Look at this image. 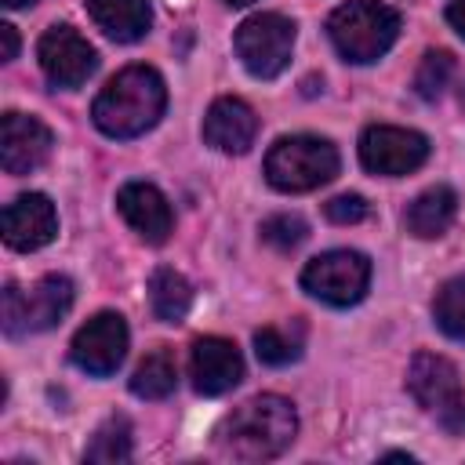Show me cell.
Instances as JSON below:
<instances>
[{"label":"cell","mask_w":465,"mask_h":465,"mask_svg":"<svg viewBox=\"0 0 465 465\" xmlns=\"http://www.w3.org/2000/svg\"><path fill=\"white\" fill-rule=\"evenodd\" d=\"M327 36L345 62H378L400 36L396 7L381 0H349L327 18Z\"/></svg>","instance_id":"cell-3"},{"label":"cell","mask_w":465,"mask_h":465,"mask_svg":"<svg viewBox=\"0 0 465 465\" xmlns=\"http://www.w3.org/2000/svg\"><path fill=\"white\" fill-rule=\"evenodd\" d=\"M432 316L447 338L465 341V272L440 287V294L432 302Z\"/></svg>","instance_id":"cell-23"},{"label":"cell","mask_w":465,"mask_h":465,"mask_svg":"<svg viewBox=\"0 0 465 465\" xmlns=\"http://www.w3.org/2000/svg\"><path fill=\"white\" fill-rule=\"evenodd\" d=\"M258 134V116L243 98H218L203 116V142L218 153H247Z\"/></svg>","instance_id":"cell-16"},{"label":"cell","mask_w":465,"mask_h":465,"mask_svg":"<svg viewBox=\"0 0 465 465\" xmlns=\"http://www.w3.org/2000/svg\"><path fill=\"white\" fill-rule=\"evenodd\" d=\"M291 51H294V22L276 11L251 15L236 29V54L243 69L258 80L280 76L291 62Z\"/></svg>","instance_id":"cell-7"},{"label":"cell","mask_w":465,"mask_h":465,"mask_svg":"<svg viewBox=\"0 0 465 465\" xmlns=\"http://www.w3.org/2000/svg\"><path fill=\"white\" fill-rule=\"evenodd\" d=\"M174 385H178V363L167 345H156L131 374V392L138 400H163L174 392Z\"/></svg>","instance_id":"cell-20"},{"label":"cell","mask_w":465,"mask_h":465,"mask_svg":"<svg viewBox=\"0 0 465 465\" xmlns=\"http://www.w3.org/2000/svg\"><path fill=\"white\" fill-rule=\"evenodd\" d=\"M302 287L334 309L356 305L371 287V258L360 251H345V247L323 251L302 269Z\"/></svg>","instance_id":"cell-8"},{"label":"cell","mask_w":465,"mask_h":465,"mask_svg":"<svg viewBox=\"0 0 465 465\" xmlns=\"http://www.w3.org/2000/svg\"><path fill=\"white\" fill-rule=\"evenodd\" d=\"M58 214L44 193H22L4 207V243L11 251H40L54 240Z\"/></svg>","instance_id":"cell-13"},{"label":"cell","mask_w":465,"mask_h":465,"mask_svg":"<svg viewBox=\"0 0 465 465\" xmlns=\"http://www.w3.org/2000/svg\"><path fill=\"white\" fill-rule=\"evenodd\" d=\"M116 211L124 214V222L145 240V243H167L171 229H174V214L167 196L153 185V182H127L116 193Z\"/></svg>","instance_id":"cell-15"},{"label":"cell","mask_w":465,"mask_h":465,"mask_svg":"<svg viewBox=\"0 0 465 465\" xmlns=\"http://www.w3.org/2000/svg\"><path fill=\"white\" fill-rule=\"evenodd\" d=\"M341 160L327 138L291 134L280 138L265 156V178L280 193H312L338 174Z\"/></svg>","instance_id":"cell-4"},{"label":"cell","mask_w":465,"mask_h":465,"mask_svg":"<svg viewBox=\"0 0 465 465\" xmlns=\"http://www.w3.org/2000/svg\"><path fill=\"white\" fill-rule=\"evenodd\" d=\"M298 432V414L291 400L262 392L240 403L218 429V447L240 461H269L280 458Z\"/></svg>","instance_id":"cell-2"},{"label":"cell","mask_w":465,"mask_h":465,"mask_svg":"<svg viewBox=\"0 0 465 465\" xmlns=\"http://www.w3.org/2000/svg\"><path fill=\"white\" fill-rule=\"evenodd\" d=\"M54 134L47 124L25 113H4L0 120V167L7 174H29L51 156Z\"/></svg>","instance_id":"cell-12"},{"label":"cell","mask_w":465,"mask_h":465,"mask_svg":"<svg viewBox=\"0 0 465 465\" xmlns=\"http://www.w3.org/2000/svg\"><path fill=\"white\" fill-rule=\"evenodd\" d=\"M447 22H450V29L465 40V0H454V4L447 7Z\"/></svg>","instance_id":"cell-28"},{"label":"cell","mask_w":465,"mask_h":465,"mask_svg":"<svg viewBox=\"0 0 465 465\" xmlns=\"http://www.w3.org/2000/svg\"><path fill=\"white\" fill-rule=\"evenodd\" d=\"M69 356H73V363L80 371H87L94 378L116 374V367L127 356V323H124V316L120 312H98V316H91L76 331V338L69 345Z\"/></svg>","instance_id":"cell-11"},{"label":"cell","mask_w":465,"mask_h":465,"mask_svg":"<svg viewBox=\"0 0 465 465\" xmlns=\"http://www.w3.org/2000/svg\"><path fill=\"white\" fill-rule=\"evenodd\" d=\"M450 73H454V54L450 51H425L421 62H418V73H414V91L425 102H436L443 94Z\"/></svg>","instance_id":"cell-24"},{"label":"cell","mask_w":465,"mask_h":465,"mask_svg":"<svg viewBox=\"0 0 465 465\" xmlns=\"http://www.w3.org/2000/svg\"><path fill=\"white\" fill-rule=\"evenodd\" d=\"M15 54H18V33H15V25L4 22V25H0V58L11 62Z\"/></svg>","instance_id":"cell-27"},{"label":"cell","mask_w":465,"mask_h":465,"mask_svg":"<svg viewBox=\"0 0 465 465\" xmlns=\"http://www.w3.org/2000/svg\"><path fill=\"white\" fill-rule=\"evenodd\" d=\"M225 4H232V7H243V4H254V0H225Z\"/></svg>","instance_id":"cell-30"},{"label":"cell","mask_w":465,"mask_h":465,"mask_svg":"<svg viewBox=\"0 0 465 465\" xmlns=\"http://www.w3.org/2000/svg\"><path fill=\"white\" fill-rule=\"evenodd\" d=\"M163 105H167L163 76L153 65H127L98 91L91 116L102 134L134 138L145 134L163 116Z\"/></svg>","instance_id":"cell-1"},{"label":"cell","mask_w":465,"mask_h":465,"mask_svg":"<svg viewBox=\"0 0 465 465\" xmlns=\"http://www.w3.org/2000/svg\"><path fill=\"white\" fill-rule=\"evenodd\" d=\"M29 4H36V0H4V7H29Z\"/></svg>","instance_id":"cell-29"},{"label":"cell","mask_w":465,"mask_h":465,"mask_svg":"<svg viewBox=\"0 0 465 465\" xmlns=\"http://www.w3.org/2000/svg\"><path fill=\"white\" fill-rule=\"evenodd\" d=\"M73 305V280L62 272H47L40 276L29 291H22L18 283L4 287V302H0V320H4V334L22 338V334H36L54 327Z\"/></svg>","instance_id":"cell-5"},{"label":"cell","mask_w":465,"mask_h":465,"mask_svg":"<svg viewBox=\"0 0 465 465\" xmlns=\"http://www.w3.org/2000/svg\"><path fill=\"white\" fill-rule=\"evenodd\" d=\"M189 374L193 389L203 396H222L240 385L243 378V356L225 338H196L189 352Z\"/></svg>","instance_id":"cell-14"},{"label":"cell","mask_w":465,"mask_h":465,"mask_svg":"<svg viewBox=\"0 0 465 465\" xmlns=\"http://www.w3.org/2000/svg\"><path fill=\"white\" fill-rule=\"evenodd\" d=\"M302 341H305V327H262L254 331V352L262 363L269 367H287L302 356Z\"/></svg>","instance_id":"cell-21"},{"label":"cell","mask_w":465,"mask_h":465,"mask_svg":"<svg viewBox=\"0 0 465 465\" xmlns=\"http://www.w3.org/2000/svg\"><path fill=\"white\" fill-rule=\"evenodd\" d=\"M87 15L116 44H134L153 25L149 0H87Z\"/></svg>","instance_id":"cell-17"},{"label":"cell","mask_w":465,"mask_h":465,"mask_svg":"<svg viewBox=\"0 0 465 465\" xmlns=\"http://www.w3.org/2000/svg\"><path fill=\"white\" fill-rule=\"evenodd\" d=\"M425 160H429V138L421 131L374 124L360 134V163L371 174L400 178V174L418 171Z\"/></svg>","instance_id":"cell-9"},{"label":"cell","mask_w":465,"mask_h":465,"mask_svg":"<svg viewBox=\"0 0 465 465\" xmlns=\"http://www.w3.org/2000/svg\"><path fill=\"white\" fill-rule=\"evenodd\" d=\"M36 58L44 76L54 87H80L87 84V76L98 69V51L73 29V25H51L40 44H36Z\"/></svg>","instance_id":"cell-10"},{"label":"cell","mask_w":465,"mask_h":465,"mask_svg":"<svg viewBox=\"0 0 465 465\" xmlns=\"http://www.w3.org/2000/svg\"><path fill=\"white\" fill-rule=\"evenodd\" d=\"M131 450H134V447H131V421H127L124 414H113V418H105V421L94 429V436H91L84 458L109 465V461H127Z\"/></svg>","instance_id":"cell-22"},{"label":"cell","mask_w":465,"mask_h":465,"mask_svg":"<svg viewBox=\"0 0 465 465\" xmlns=\"http://www.w3.org/2000/svg\"><path fill=\"white\" fill-rule=\"evenodd\" d=\"M458 102H461V109H465V80H461V94H458Z\"/></svg>","instance_id":"cell-31"},{"label":"cell","mask_w":465,"mask_h":465,"mask_svg":"<svg viewBox=\"0 0 465 465\" xmlns=\"http://www.w3.org/2000/svg\"><path fill=\"white\" fill-rule=\"evenodd\" d=\"M407 392L421 411H429L450 436L465 432V392L461 374L447 356L418 352L407 371Z\"/></svg>","instance_id":"cell-6"},{"label":"cell","mask_w":465,"mask_h":465,"mask_svg":"<svg viewBox=\"0 0 465 465\" xmlns=\"http://www.w3.org/2000/svg\"><path fill=\"white\" fill-rule=\"evenodd\" d=\"M458 218V193L450 185H432L425 193H418L411 200V207L403 211V225L411 236L418 240H436L450 229V222Z\"/></svg>","instance_id":"cell-18"},{"label":"cell","mask_w":465,"mask_h":465,"mask_svg":"<svg viewBox=\"0 0 465 465\" xmlns=\"http://www.w3.org/2000/svg\"><path fill=\"white\" fill-rule=\"evenodd\" d=\"M305 236H309V225L298 214H272L262 222V240L276 251H294Z\"/></svg>","instance_id":"cell-25"},{"label":"cell","mask_w":465,"mask_h":465,"mask_svg":"<svg viewBox=\"0 0 465 465\" xmlns=\"http://www.w3.org/2000/svg\"><path fill=\"white\" fill-rule=\"evenodd\" d=\"M149 305H153L156 320L182 323L189 316V309H193V287H189V280L182 272L167 269V265L156 269L149 276Z\"/></svg>","instance_id":"cell-19"},{"label":"cell","mask_w":465,"mask_h":465,"mask_svg":"<svg viewBox=\"0 0 465 465\" xmlns=\"http://www.w3.org/2000/svg\"><path fill=\"white\" fill-rule=\"evenodd\" d=\"M323 214L334 225H356V222H363L371 214V207H367V200L360 193H341V196H334V200L323 203Z\"/></svg>","instance_id":"cell-26"}]
</instances>
